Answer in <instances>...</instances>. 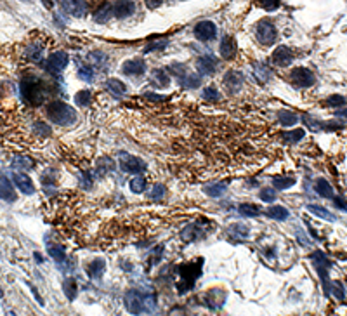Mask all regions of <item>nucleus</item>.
<instances>
[{"label":"nucleus","instance_id":"11","mask_svg":"<svg viewBox=\"0 0 347 316\" xmlns=\"http://www.w3.org/2000/svg\"><path fill=\"white\" fill-rule=\"evenodd\" d=\"M196 68L202 75H215L221 70V63L214 56H202L196 61Z\"/></svg>","mask_w":347,"mask_h":316},{"label":"nucleus","instance_id":"6","mask_svg":"<svg viewBox=\"0 0 347 316\" xmlns=\"http://www.w3.org/2000/svg\"><path fill=\"white\" fill-rule=\"evenodd\" d=\"M255 38L260 46L269 47L278 40V30L269 19H262L255 26Z\"/></svg>","mask_w":347,"mask_h":316},{"label":"nucleus","instance_id":"43","mask_svg":"<svg viewBox=\"0 0 347 316\" xmlns=\"http://www.w3.org/2000/svg\"><path fill=\"white\" fill-rule=\"evenodd\" d=\"M91 101H92V94H91V91H87V89L78 91L75 94V103L78 104V106H89Z\"/></svg>","mask_w":347,"mask_h":316},{"label":"nucleus","instance_id":"15","mask_svg":"<svg viewBox=\"0 0 347 316\" xmlns=\"http://www.w3.org/2000/svg\"><path fill=\"white\" fill-rule=\"evenodd\" d=\"M224 85L229 94H236V92H240V89L243 87V75H241L240 72L231 70V72H228L224 75Z\"/></svg>","mask_w":347,"mask_h":316},{"label":"nucleus","instance_id":"37","mask_svg":"<svg viewBox=\"0 0 347 316\" xmlns=\"http://www.w3.org/2000/svg\"><path fill=\"white\" fill-rule=\"evenodd\" d=\"M87 57H89V65L99 66V68H103L108 63V56L104 52H101V50H94V52H91Z\"/></svg>","mask_w":347,"mask_h":316},{"label":"nucleus","instance_id":"27","mask_svg":"<svg viewBox=\"0 0 347 316\" xmlns=\"http://www.w3.org/2000/svg\"><path fill=\"white\" fill-rule=\"evenodd\" d=\"M314 190H316V193L320 194V196H323V198H333V188H332V184H330L326 179H323V177H320V179L316 181V186H314Z\"/></svg>","mask_w":347,"mask_h":316},{"label":"nucleus","instance_id":"8","mask_svg":"<svg viewBox=\"0 0 347 316\" xmlns=\"http://www.w3.org/2000/svg\"><path fill=\"white\" fill-rule=\"evenodd\" d=\"M120 169L127 174H141V172L146 170V164L138 158V156H132L129 153H120Z\"/></svg>","mask_w":347,"mask_h":316},{"label":"nucleus","instance_id":"41","mask_svg":"<svg viewBox=\"0 0 347 316\" xmlns=\"http://www.w3.org/2000/svg\"><path fill=\"white\" fill-rule=\"evenodd\" d=\"M12 165H14L16 169H21V172L30 170V169L35 167L33 162H31L30 158H26V156H16L14 160H12Z\"/></svg>","mask_w":347,"mask_h":316},{"label":"nucleus","instance_id":"39","mask_svg":"<svg viewBox=\"0 0 347 316\" xmlns=\"http://www.w3.org/2000/svg\"><path fill=\"white\" fill-rule=\"evenodd\" d=\"M31 129H33V134L38 137H47L50 136V127L47 125L46 122H42V120H37V122L31 125Z\"/></svg>","mask_w":347,"mask_h":316},{"label":"nucleus","instance_id":"23","mask_svg":"<svg viewBox=\"0 0 347 316\" xmlns=\"http://www.w3.org/2000/svg\"><path fill=\"white\" fill-rule=\"evenodd\" d=\"M104 269H106V263L104 259H94L92 263L87 264V274L91 278H101L104 274Z\"/></svg>","mask_w":347,"mask_h":316},{"label":"nucleus","instance_id":"36","mask_svg":"<svg viewBox=\"0 0 347 316\" xmlns=\"http://www.w3.org/2000/svg\"><path fill=\"white\" fill-rule=\"evenodd\" d=\"M153 80H155V84H157L158 87H167V85L170 84V76L167 75L165 70L157 68V70H153Z\"/></svg>","mask_w":347,"mask_h":316},{"label":"nucleus","instance_id":"9","mask_svg":"<svg viewBox=\"0 0 347 316\" xmlns=\"http://www.w3.org/2000/svg\"><path fill=\"white\" fill-rule=\"evenodd\" d=\"M290 78H292V82H294V85H297V87H304V89L311 87V85H314V82H316L314 73L311 72V70L304 68V66L292 70Z\"/></svg>","mask_w":347,"mask_h":316},{"label":"nucleus","instance_id":"53","mask_svg":"<svg viewBox=\"0 0 347 316\" xmlns=\"http://www.w3.org/2000/svg\"><path fill=\"white\" fill-rule=\"evenodd\" d=\"M168 70L176 76H179V78H183V76L186 75V66H184L183 63H174V65L168 66Z\"/></svg>","mask_w":347,"mask_h":316},{"label":"nucleus","instance_id":"10","mask_svg":"<svg viewBox=\"0 0 347 316\" xmlns=\"http://www.w3.org/2000/svg\"><path fill=\"white\" fill-rule=\"evenodd\" d=\"M193 33L202 42H210V40H214L217 37V26L212 21H200L195 26V30H193Z\"/></svg>","mask_w":347,"mask_h":316},{"label":"nucleus","instance_id":"59","mask_svg":"<svg viewBox=\"0 0 347 316\" xmlns=\"http://www.w3.org/2000/svg\"><path fill=\"white\" fill-rule=\"evenodd\" d=\"M0 297H2V290H0Z\"/></svg>","mask_w":347,"mask_h":316},{"label":"nucleus","instance_id":"30","mask_svg":"<svg viewBox=\"0 0 347 316\" xmlns=\"http://www.w3.org/2000/svg\"><path fill=\"white\" fill-rule=\"evenodd\" d=\"M111 16H113V7L108 4H103L97 11L94 12V21L95 23H106Z\"/></svg>","mask_w":347,"mask_h":316},{"label":"nucleus","instance_id":"51","mask_svg":"<svg viewBox=\"0 0 347 316\" xmlns=\"http://www.w3.org/2000/svg\"><path fill=\"white\" fill-rule=\"evenodd\" d=\"M165 196V186L163 184H155L151 190V193H149V198L151 200H162Z\"/></svg>","mask_w":347,"mask_h":316},{"label":"nucleus","instance_id":"4","mask_svg":"<svg viewBox=\"0 0 347 316\" xmlns=\"http://www.w3.org/2000/svg\"><path fill=\"white\" fill-rule=\"evenodd\" d=\"M202 266H203V259H196L195 263L189 264H183L179 267V274H181V283H177V290L179 293H184L187 290H191L195 287V282L202 276Z\"/></svg>","mask_w":347,"mask_h":316},{"label":"nucleus","instance_id":"5","mask_svg":"<svg viewBox=\"0 0 347 316\" xmlns=\"http://www.w3.org/2000/svg\"><path fill=\"white\" fill-rule=\"evenodd\" d=\"M311 261H313V266L316 267V273L320 274L321 282H323L324 293L328 295L330 285H332V282H330V276H328L330 266H332V264H330L328 257H326V255H324L323 252L316 250V252H313V254H311Z\"/></svg>","mask_w":347,"mask_h":316},{"label":"nucleus","instance_id":"32","mask_svg":"<svg viewBox=\"0 0 347 316\" xmlns=\"http://www.w3.org/2000/svg\"><path fill=\"white\" fill-rule=\"evenodd\" d=\"M226 190H228V186H226L224 183L208 184V186L203 188V191H205L208 196H212V198H219V196H222V194L226 193Z\"/></svg>","mask_w":347,"mask_h":316},{"label":"nucleus","instance_id":"7","mask_svg":"<svg viewBox=\"0 0 347 316\" xmlns=\"http://www.w3.org/2000/svg\"><path fill=\"white\" fill-rule=\"evenodd\" d=\"M66 65H68V54H66L65 50H56V52H52L47 57L46 70L49 75L57 76L66 68Z\"/></svg>","mask_w":347,"mask_h":316},{"label":"nucleus","instance_id":"2","mask_svg":"<svg viewBox=\"0 0 347 316\" xmlns=\"http://www.w3.org/2000/svg\"><path fill=\"white\" fill-rule=\"evenodd\" d=\"M125 308L129 313L139 316V315H151L157 309V297L153 293L142 292V290L132 289L125 293L123 297Z\"/></svg>","mask_w":347,"mask_h":316},{"label":"nucleus","instance_id":"34","mask_svg":"<svg viewBox=\"0 0 347 316\" xmlns=\"http://www.w3.org/2000/svg\"><path fill=\"white\" fill-rule=\"evenodd\" d=\"M305 136V130L304 129H294V130H286L285 134H283V141L288 143V145H295V143H299L302 139V137Z\"/></svg>","mask_w":347,"mask_h":316},{"label":"nucleus","instance_id":"35","mask_svg":"<svg viewBox=\"0 0 347 316\" xmlns=\"http://www.w3.org/2000/svg\"><path fill=\"white\" fill-rule=\"evenodd\" d=\"M278 120L281 125L285 127H292L299 122V117L294 113V111H279L278 113Z\"/></svg>","mask_w":347,"mask_h":316},{"label":"nucleus","instance_id":"40","mask_svg":"<svg viewBox=\"0 0 347 316\" xmlns=\"http://www.w3.org/2000/svg\"><path fill=\"white\" fill-rule=\"evenodd\" d=\"M238 210H240V214H243V216L247 217L260 216V207L254 205V203H241V205L238 207Z\"/></svg>","mask_w":347,"mask_h":316},{"label":"nucleus","instance_id":"1","mask_svg":"<svg viewBox=\"0 0 347 316\" xmlns=\"http://www.w3.org/2000/svg\"><path fill=\"white\" fill-rule=\"evenodd\" d=\"M19 92H21V99L26 104H40L47 99L49 87L40 76L24 75L19 84Z\"/></svg>","mask_w":347,"mask_h":316},{"label":"nucleus","instance_id":"21","mask_svg":"<svg viewBox=\"0 0 347 316\" xmlns=\"http://www.w3.org/2000/svg\"><path fill=\"white\" fill-rule=\"evenodd\" d=\"M122 72L129 76H139L146 72V63L142 59H129V61L123 63Z\"/></svg>","mask_w":347,"mask_h":316},{"label":"nucleus","instance_id":"33","mask_svg":"<svg viewBox=\"0 0 347 316\" xmlns=\"http://www.w3.org/2000/svg\"><path fill=\"white\" fill-rule=\"evenodd\" d=\"M63 292H65V295L69 299V301H75L76 292H78V285H76V280H73V278L65 280V282H63Z\"/></svg>","mask_w":347,"mask_h":316},{"label":"nucleus","instance_id":"22","mask_svg":"<svg viewBox=\"0 0 347 316\" xmlns=\"http://www.w3.org/2000/svg\"><path fill=\"white\" fill-rule=\"evenodd\" d=\"M104 87H106V91L110 92V94H113L115 97H122L127 92V85L123 84L122 80H118V78H110V80H106Z\"/></svg>","mask_w":347,"mask_h":316},{"label":"nucleus","instance_id":"19","mask_svg":"<svg viewBox=\"0 0 347 316\" xmlns=\"http://www.w3.org/2000/svg\"><path fill=\"white\" fill-rule=\"evenodd\" d=\"M44 57V44L31 42L24 47V59L30 63H40Z\"/></svg>","mask_w":347,"mask_h":316},{"label":"nucleus","instance_id":"57","mask_svg":"<svg viewBox=\"0 0 347 316\" xmlns=\"http://www.w3.org/2000/svg\"><path fill=\"white\" fill-rule=\"evenodd\" d=\"M335 205L339 207L340 210H347V203L344 198H335Z\"/></svg>","mask_w":347,"mask_h":316},{"label":"nucleus","instance_id":"13","mask_svg":"<svg viewBox=\"0 0 347 316\" xmlns=\"http://www.w3.org/2000/svg\"><path fill=\"white\" fill-rule=\"evenodd\" d=\"M203 302H205L207 306H208L210 309H214V311H217V309H221L222 306H224L226 302V292L221 289H212L208 290V292L203 295Z\"/></svg>","mask_w":347,"mask_h":316},{"label":"nucleus","instance_id":"48","mask_svg":"<svg viewBox=\"0 0 347 316\" xmlns=\"http://www.w3.org/2000/svg\"><path fill=\"white\" fill-rule=\"evenodd\" d=\"M167 46H168V40H167V38H162V40H158V42H149L148 46L144 47V52H155V50H163Z\"/></svg>","mask_w":347,"mask_h":316},{"label":"nucleus","instance_id":"3","mask_svg":"<svg viewBox=\"0 0 347 316\" xmlns=\"http://www.w3.org/2000/svg\"><path fill=\"white\" fill-rule=\"evenodd\" d=\"M47 117L56 125L68 127L76 122V111L63 101H50L47 104Z\"/></svg>","mask_w":347,"mask_h":316},{"label":"nucleus","instance_id":"47","mask_svg":"<svg viewBox=\"0 0 347 316\" xmlns=\"http://www.w3.org/2000/svg\"><path fill=\"white\" fill-rule=\"evenodd\" d=\"M254 73H255V78H259L260 82H266L269 76H271V73H269V70H267V66L260 65V63H257V65H254Z\"/></svg>","mask_w":347,"mask_h":316},{"label":"nucleus","instance_id":"31","mask_svg":"<svg viewBox=\"0 0 347 316\" xmlns=\"http://www.w3.org/2000/svg\"><path fill=\"white\" fill-rule=\"evenodd\" d=\"M181 85L184 89H196L202 85V76L195 75V73H186V75L181 78Z\"/></svg>","mask_w":347,"mask_h":316},{"label":"nucleus","instance_id":"24","mask_svg":"<svg viewBox=\"0 0 347 316\" xmlns=\"http://www.w3.org/2000/svg\"><path fill=\"white\" fill-rule=\"evenodd\" d=\"M202 236H203L202 229L195 224L186 226V228L181 231V238H183V242H196V240H200Z\"/></svg>","mask_w":347,"mask_h":316},{"label":"nucleus","instance_id":"12","mask_svg":"<svg viewBox=\"0 0 347 316\" xmlns=\"http://www.w3.org/2000/svg\"><path fill=\"white\" fill-rule=\"evenodd\" d=\"M61 7L75 18H85L89 11L85 0H61Z\"/></svg>","mask_w":347,"mask_h":316},{"label":"nucleus","instance_id":"38","mask_svg":"<svg viewBox=\"0 0 347 316\" xmlns=\"http://www.w3.org/2000/svg\"><path fill=\"white\" fill-rule=\"evenodd\" d=\"M146 186H148V184H146V179L142 177V175H136V177H132L129 183V188L132 193H142V191L146 190Z\"/></svg>","mask_w":347,"mask_h":316},{"label":"nucleus","instance_id":"52","mask_svg":"<svg viewBox=\"0 0 347 316\" xmlns=\"http://www.w3.org/2000/svg\"><path fill=\"white\" fill-rule=\"evenodd\" d=\"M97 169H99V170H104V172H110L115 169V162L111 160V158H101V160L97 162Z\"/></svg>","mask_w":347,"mask_h":316},{"label":"nucleus","instance_id":"28","mask_svg":"<svg viewBox=\"0 0 347 316\" xmlns=\"http://www.w3.org/2000/svg\"><path fill=\"white\" fill-rule=\"evenodd\" d=\"M307 210L314 216H318L320 219H324V221H330V222H335L337 217L333 216L330 210H326L324 207H320V205H307Z\"/></svg>","mask_w":347,"mask_h":316},{"label":"nucleus","instance_id":"18","mask_svg":"<svg viewBox=\"0 0 347 316\" xmlns=\"http://www.w3.org/2000/svg\"><path fill=\"white\" fill-rule=\"evenodd\" d=\"M0 198L5 200V202H14V200L18 198L11 179L4 174H0Z\"/></svg>","mask_w":347,"mask_h":316},{"label":"nucleus","instance_id":"45","mask_svg":"<svg viewBox=\"0 0 347 316\" xmlns=\"http://www.w3.org/2000/svg\"><path fill=\"white\" fill-rule=\"evenodd\" d=\"M202 97H203L205 101H208V103H215V101H217L219 97H221V94H219V91L214 87V85H210V87L203 89Z\"/></svg>","mask_w":347,"mask_h":316},{"label":"nucleus","instance_id":"54","mask_svg":"<svg viewBox=\"0 0 347 316\" xmlns=\"http://www.w3.org/2000/svg\"><path fill=\"white\" fill-rule=\"evenodd\" d=\"M146 99L148 101H155V103H163L167 101V96H160V94H146Z\"/></svg>","mask_w":347,"mask_h":316},{"label":"nucleus","instance_id":"56","mask_svg":"<svg viewBox=\"0 0 347 316\" xmlns=\"http://www.w3.org/2000/svg\"><path fill=\"white\" fill-rule=\"evenodd\" d=\"M162 2H163V0H146V5H148L149 9H157L162 5Z\"/></svg>","mask_w":347,"mask_h":316},{"label":"nucleus","instance_id":"14","mask_svg":"<svg viewBox=\"0 0 347 316\" xmlns=\"http://www.w3.org/2000/svg\"><path fill=\"white\" fill-rule=\"evenodd\" d=\"M271 59L276 66H288L292 61H294V50H292L288 46H279L275 49Z\"/></svg>","mask_w":347,"mask_h":316},{"label":"nucleus","instance_id":"17","mask_svg":"<svg viewBox=\"0 0 347 316\" xmlns=\"http://www.w3.org/2000/svg\"><path fill=\"white\" fill-rule=\"evenodd\" d=\"M12 183H14V186L18 188L21 193H24V194H33L35 193L33 181H31L26 174H23V172H16V174L12 175Z\"/></svg>","mask_w":347,"mask_h":316},{"label":"nucleus","instance_id":"50","mask_svg":"<svg viewBox=\"0 0 347 316\" xmlns=\"http://www.w3.org/2000/svg\"><path fill=\"white\" fill-rule=\"evenodd\" d=\"M257 4L264 11H276L279 7V0H257Z\"/></svg>","mask_w":347,"mask_h":316},{"label":"nucleus","instance_id":"20","mask_svg":"<svg viewBox=\"0 0 347 316\" xmlns=\"http://www.w3.org/2000/svg\"><path fill=\"white\" fill-rule=\"evenodd\" d=\"M219 50H221L222 59H226V61L234 59V56H236V52H238V46H236V42H234V38L233 37H224L222 38Z\"/></svg>","mask_w":347,"mask_h":316},{"label":"nucleus","instance_id":"16","mask_svg":"<svg viewBox=\"0 0 347 316\" xmlns=\"http://www.w3.org/2000/svg\"><path fill=\"white\" fill-rule=\"evenodd\" d=\"M136 12V4L132 0H118L113 5V16L118 19H127Z\"/></svg>","mask_w":347,"mask_h":316},{"label":"nucleus","instance_id":"25","mask_svg":"<svg viewBox=\"0 0 347 316\" xmlns=\"http://www.w3.org/2000/svg\"><path fill=\"white\" fill-rule=\"evenodd\" d=\"M229 236L233 238V240H243V238H247L248 233H250V229H248L247 224H241V222H236V224H231L228 229Z\"/></svg>","mask_w":347,"mask_h":316},{"label":"nucleus","instance_id":"58","mask_svg":"<svg viewBox=\"0 0 347 316\" xmlns=\"http://www.w3.org/2000/svg\"><path fill=\"white\" fill-rule=\"evenodd\" d=\"M5 316H16V315H14V313H12V311H9V313H7V315H5Z\"/></svg>","mask_w":347,"mask_h":316},{"label":"nucleus","instance_id":"55","mask_svg":"<svg viewBox=\"0 0 347 316\" xmlns=\"http://www.w3.org/2000/svg\"><path fill=\"white\" fill-rule=\"evenodd\" d=\"M28 287H30V290H31V292H33V295H35V299H37V301H38V304L44 306V301H42V297H40V293H38V290L35 289V287L31 285V283H28Z\"/></svg>","mask_w":347,"mask_h":316},{"label":"nucleus","instance_id":"44","mask_svg":"<svg viewBox=\"0 0 347 316\" xmlns=\"http://www.w3.org/2000/svg\"><path fill=\"white\" fill-rule=\"evenodd\" d=\"M324 104H326L328 108H342V106H346V97L340 94L328 96L326 101H324Z\"/></svg>","mask_w":347,"mask_h":316},{"label":"nucleus","instance_id":"49","mask_svg":"<svg viewBox=\"0 0 347 316\" xmlns=\"http://www.w3.org/2000/svg\"><path fill=\"white\" fill-rule=\"evenodd\" d=\"M259 198L262 200V202H275L276 200V191L273 190V188H264L262 191L259 193Z\"/></svg>","mask_w":347,"mask_h":316},{"label":"nucleus","instance_id":"46","mask_svg":"<svg viewBox=\"0 0 347 316\" xmlns=\"http://www.w3.org/2000/svg\"><path fill=\"white\" fill-rule=\"evenodd\" d=\"M78 78L84 82H92L94 80V70L91 68V65H82L80 68H78Z\"/></svg>","mask_w":347,"mask_h":316},{"label":"nucleus","instance_id":"29","mask_svg":"<svg viewBox=\"0 0 347 316\" xmlns=\"http://www.w3.org/2000/svg\"><path fill=\"white\" fill-rule=\"evenodd\" d=\"M271 183L276 190H288V188L295 184V177H290V175H275Z\"/></svg>","mask_w":347,"mask_h":316},{"label":"nucleus","instance_id":"42","mask_svg":"<svg viewBox=\"0 0 347 316\" xmlns=\"http://www.w3.org/2000/svg\"><path fill=\"white\" fill-rule=\"evenodd\" d=\"M47 250H49L50 257H52L54 261H57V263H63V261L66 259L63 245H50V247H47Z\"/></svg>","mask_w":347,"mask_h":316},{"label":"nucleus","instance_id":"26","mask_svg":"<svg viewBox=\"0 0 347 316\" xmlns=\"http://www.w3.org/2000/svg\"><path fill=\"white\" fill-rule=\"evenodd\" d=\"M266 214H267V217H271V219H275V221H286V219L290 217L288 209H285V207H281V205L269 207V209L266 210Z\"/></svg>","mask_w":347,"mask_h":316}]
</instances>
